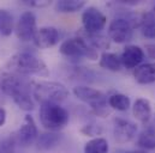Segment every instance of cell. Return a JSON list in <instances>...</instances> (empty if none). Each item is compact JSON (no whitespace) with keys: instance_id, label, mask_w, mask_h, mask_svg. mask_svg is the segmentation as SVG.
<instances>
[{"instance_id":"6da1fadb","label":"cell","mask_w":155,"mask_h":153,"mask_svg":"<svg viewBox=\"0 0 155 153\" xmlns=\"http://www.w3.org/2000/svg\"><path fill=\"white\" fill-rule=\"evenodd\" d=\"M5 76H47L49 74L46 64L36 55L21 52L10 58L2 68Z\"/></svg>"},{"instance_id":"7a4b0ae2","label":"cell","mask_w":155,"mask_h":153,"mask_svg":"<svg viewBox=\"0 0 155 153\" xmlns=\"http://www.w3.org/2000/svg\"><path fill=\"white\" fill-rule=\"evenodd\" d=\"M1 91L11 97L17 107L24 111H31L35 108L30 93V85L18 76H6L1 80Z\"/></svg>"},{"instance_id":"3957f363","label":"cell","mask_w":155,"mask_h":153,"mask_svg":"<svg viewBox=\"0 0 155 153\" xmlns=\"http://www.w3.org/2000/svg\"><path fill=\"white\" fill-rule=\"evenodd\" d=\"M33 96L34 98L43 103H60L66 99L69 96V91L66 86L58 81H48L40 80L33 85Z\"/></svg>"},{"instance_id":"277c9868","label":"cell","mask_w":155,"mask_h":153,"mask_svg":"<svg viewBox=\"0 0 155 153\" xmlns=\"http://www.w3.org/2000/svg\"><path fill=\"white\" fill-rule=\"evenodd\" d=\"M70 120L66 109L57 103H43L40 108V121L42 126L52 132L63 129Z\"/></svg>"},{"instance_id":"5b68a950","label":"cell","mask_w":155,"mask_h":153,"mask_svg":"<svg viewBox=\"0 0 155 153\" xmlns=\"http://www.w3.org/2000/svg\"><path fill=\"white\" fill-rule=\"evenodd\" d=\"M74 95L79 101L87 103L96 115L105 117L110 114V110L107 109L108 101L101 91L89 86H76L74 89Z\"/></svg>"},{"instance_id":"8992f818","label":"cell","mask_w":155,"mask_h":153,"mask_svg":"<svg viewBox=\"0 0 155 153\" xmlns=\"http://www.w3.org/2000/svg\"><path fill=\"white\" fill-rule=\"evenodd\" d=\"M59 52L66 56V58H85L89 60H96L97 59V52L93 47H90L83 37H72L65 39L60 47Z\"/></svg>"},{"instance_id":"52a82bcc","label":"cell","mask_w":155,"mask_h":153,"mask_svg":"<svg viewBox=\"0 0 155 153\" xmlns=\"http://www.w3.org/2000/svg\"><path fill=\"white\" fill-rule=\"evenodd\" d=\"M107 22L106 16L96 7L90 6L82 13V24L84 31L88 34H100Z\"/></svg>"},{"instance_id":"ba28073f","label":"cell","mask_w":155,"mask_h":153,"mask_svg":"<svg viewBox=\"0 0 155 153\" xmlns=\"http://www.w3.org/2000/svg\"><path fill=\"white\" fill-rule=\"evenodd\" d=\"M108 36L117 43L130 42L134 36V27L125 17H118L108 27Z\"/></svg>"},{"instance_id":"9c48e42d","label":"cell","mask_w":155,"mask_h":153,"mask_svg":"<svg viewBox=\"0 0 155 153\" xmlns=\"http://www.w3.org/2000/svg\"><path fill=\"white\" fill-rule=\"evenodd\" d=\"M38 29H36V17L33 12L27 11L24 12L19 19L18 23L16 25V35L18 39L23 41V42H28V41H33L35 37Z\"/></svg>"},{"instance_id":"30bf717a","label":"cell","mask_w":155,"mask_h":153,"mask_svg":"<svg viewBox=\"0 0 155 153\" xmlns=\"http://www.w3.org/2000/svg\"><path fill=\"white\" fill-rule=\"evenodd\" d=\"M137 133V126L124 118H116L114 126H113V135L117 142L119 144H126L131 141Z\"/></svg>"},{"instance_id":"8fae6325","label":"cell","mask_w":155,"mask_h":153,"mask_svg":"<svg viewBox=\"0 0 155 153\" xmlns=\"http://www.w3.org/2000/svg\"><path fill=\"white\" fill-rule=\"evenodd\" d=\"M60 39V33L57 28L53 27H43L38 29L35 37H34V44L40 49H47L53 45H55Z\"/></svg>"},{"instance_id":"7c38bea8","label":"cell","mask_w":155,"mask_h":153,"mask_svg":"<svg viewBox=\"0 0 155 153\" xmlns=\"http://www.w3.org/2000/svg\"><path fill=\"white\" fill-rule=\"evenodd\" d=\"M144 59V52L138 45H126L120 55V60L123 66L126 70H135L141 65V62Z\"/></svg>"},{"instance_id":"4fadbf2b","label":"cell","mask_w":155,"mask_h":153,"mask_svg":"<svg viewBox=\"0 0 155 153\" xmlns=\"http://www.w3.org/2000/svg\"><path fill=\"white\" fill-rule=\"evenodd\" d=\"M17 138L22 146H29L38 139V127L30 115L24 117V121L17 133Z\"/></svg>"},{"instance_id":"5bb4252c","label":"cell","mask_w":155,"mask_h":153,"mask_svg":"<svg viewBox=\"0 0 155 153\" xmlns=\"http://www.w3.org/2000/svg\"><path fill=\"white\" fill-rule=\"evenodd\" d=\"M134 78L141 85L155 83V62L142 64L134 70Z\"/></svg>"},{"instance_id":"9a60e30c","label":"cell","mask_w":155,"mask_h":153,"mask_svg":"<svg viewBox=\"0 0 155 153\" xmlns=\"http://www.w3.org/2000/svg\"><path fill=\"white\" fill-rule=\"evenodd\" d=\"M134 116L142 123H147L152 117V105L146 98H137L132 107Z\"/></svg>"},{"instance_id":"2e32d148","label":"cell","mask_w":155,"mask_h":153,"mask_svg":"<svg viewBox=\"0 0 155 153\" xmlns=\"http://www.w3.org/2000/svg\"><path fill=\"white\" fill-rule=\"evenodd\" d=\"M100 67H102L104 70L111 71V72H119L121 70V60L120 56H118L114 53H110V52H104L100 56Z\"/></svg>"},{"instance_id":"e0dca14e","label":"cell","mask_w":155,"mask_h":153,"mask_svg":"<svg viewBox=\"0 0 155 153\" xmlns=\"http://www.w3.org/2000/svg\"><path fill=\"white\" fill-rule=\"evenodd\" d=\"M141 33L144 37L155 38V12H146L141 14V23H140Z\"/></svg>"},{"instance_id":"ac0fdd59","label":"cell","mask_w":155,"mask_h":153,"mask_svg":"<svg viewBox=\"0 0 155 153\" xmlns=\"http://www.w3.org/2000/svg\"><path fill=\"white\" fill-rule=\"evenodd\" d=\"M60 141V134L49 132V133H43L41 134L38 139V148L39 150H51L58 145Z\"/></svg>"},{"instance_id":"d6986e66","label":"cell","mask_w":155,"mask_h":153,"mask_svg":"<svg viewBox=\"0 0 155 153\" xmlns=\"http://www.w3.org/2000/svg\"><path fill=\"white\" fill-rule=\"evenodd\" d=\"M130 98L124 93H113L108 97V105L118 111H126L130 108Z\"/></svg>"},{"instance_id":"ffe728a7","label":"cell","mask_w":155,"mask_h":153,"mask_svg":"<svg viewBox=\"0 0 155 153\" xmlns=\"http://www.w3.org/2000/svg\"><path fill=\"white\" fill-rule=\"evenodd\" d=\"M137 145L144 150H155V128L144 129L137 139Z\"/></svg>"},{"instance_id":"44dd1931","label":"cell","mask_w":155,"mask_h":153,"mask_svg":"<svg viewBox=\"0 0 155 153\" xmlns=\"http://www.w3.org/2000/svg\"><path fill=\"white\" fill-rule=\"evenodd\" d=\"M85 6V1L83 0H60L55 2V10L61 13L76 12Z\"/></svg>"},{"instance_id":"7402d4cb","label":"cell","mask_w":155,"mask_h":153,"mask_svg":"<svg viewBox=\"0 0 155 153\" xmlns=\"http://www.w3.org/2000/svg\"><path fill=\"white\" fill-rule=\"evenodd\" d=\"M13 31V16L4 8H0V35L10 36Z\"/></svg>"},{"instance_id":"603a6c76","label":"cell","mask_w":155,"mask_h":153,"mask_svg":"<svg viewBox=\"0 0 155 153\" xmlns=\"http://www.w3.org/2000/svg\"><path fill=\"white\" fill-rule=\"evenodd\" d=\"M84 153H108V142L104 138H95L85 144Z\"/></svg>"},{"instance_id":"cb8c5ba5","label":"cell","mask_w":155,"mask_h":153,"mask_svg":"<svg viewBox=\"0 0 155 153\" xmlns=\"http://www.w3.org/2000/svg\"><path fill=\"white\" fill-rule=\"evenodd\" d=\"M84 39L94 49H107L110 47V42H108L107 37H105L100 34H88V33H85Z\"/></svg>"},{"instance_id":"d4e9b609","label":"cell","mask_w":155,"mask_h":153,"mask_svg":"<svg viewBox=\"0 0 155 153\" xmlns=\"http://www.w3.org/2000/svg\"><path fill=\"white\" fill-rule=\"evenodd\" d=\"M81 132L85 135H89V136H95V135H99L102 133V128L100 124H95V123H89V124H85Z\"/></svg>"},{"instance_id":"484cf974","label":"cell","mask_w":155,"mask_h":153,"mask_svg":"<svg viewBox=\"0 0 155 153\" xmlns=\"http://www.w3.org/2000/svg\"><path fill=\"white\" fill-rule=\"evenodd\" d=\"M15 151V140L8 138L0 144V153H13Z\"/></svg>"},{"instance_id":"4316f807","label":"cell","mask_w":155,"mask_h":153,"mask_svg":"<svg viewBox=\"0 0 155 153\" xmlns=\"http://www.w3.org/2000/svg\"><path fill=\"white\" fill-rule=\"evenodd\" d=\"M23 4L29 5V6H34V7H45V6L51 5V1H38V0L27 1V0H24V1H23Z\"/></svg>"},{"instance_id":"83f0119b","label":"cell","mask_w":155,"mask_h":153,"mask_svg":"<svg viewBox=\"0 0 155 153\" xmlns=\"http://www.w3.org/2000/svg\"><path fill=\"white\" fill-rule=\"evenodd\" d=\"M146 50L148 53V56L155 60V44H147L146 45Z\"/></svg>"},{"instance_id":"f1b7e54d","label":"cell","mask_w":155,"mask_h":153,"mask_svg":"<svg viewBox=\"0 0 155 153\" xmlns=\"http://www.w3.org/2000/svg\"><path fill=\"white\" fill-rule=\"evenodd\" d=\"M5 122H6V111L4 108L0 107V127L4 126Z\"/></svg>"},{"instance_id":"f546056e","label":"cell","mask_w":155,"mask_h":153,"mask_svg":"<svg viewBox=\"0 0 155 153\" xmlns=\"http://www.w3.org/2000/svg\"><path fill=\"white\" fill-rule=\"evenodd\" d=\"M125 153H147L144 151H130V152H125Z\"/></svg>"}]
</instances>
